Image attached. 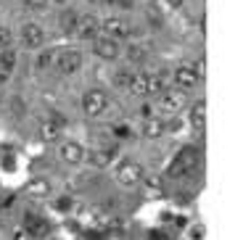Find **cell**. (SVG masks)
Segmentation results:
<instances>
[{"label": "cell", "instance_id": "obj_11", "mask_svg": "<svg viewBox=\"0 0 251 240\" xmlns=\"http://www.w3.org/2000/svg\"><path fill=\"white\" fill-rule=\"evenodd\" d=\"M24 227L32 238H45L50 232V222L43 219V216H37V214H26L24 216Z\"/></svg>", "mask_w": 251, "mask_h": 240}, {"label": "cell", "instance_id": "obj_5", "mask_svg": "<svg viewBox=\"0 0 251 240\" xmlns=\"http://www.w3.org/2000/svg\"><path fill=\"white\" fill-rule=\"evenodd\" d=\"M22 43L26 50H40V48L45 45V32H43V26L40 24H24L22 26Z\"/></svg>", "mask_w": 251, "mask_h": 240}, {"label": "cell", "instance_id": "obj_25", "mask_svg": "<svg viewBox=\"0 0 251 240\" xmlns=\"http://www.w3.org/2000/svg\"><path fill=\"white\" fill-rule=\"evenodd\" d=\"M130 77H132L130 72H117V77H114V85H117V87H125V90H127V85H130Z\"/></svg>", "mask_w": 251, "mask_h": 240}, {"label": "cell", "instance_id": "obj_9", "mask_svg": "<svg viewBox=\"0 0 251 240\" xmlns=\"http://www.w3.org/2000/svg\"><path fill=\"white\" fill-rule=\"evenodd\" d=\"M58 159L64 161V164H82L85 161V148L79 145V143H61L58 145Z\"/></svg>", "mask_w": 251, "mask_h": 240}, {"label": "cell", "instance_id": "obj_10", "mask_svg": "<svg viewBox=\"0 0 251 240\" xmlns=\"http://www.w3.org/2000/svg\"><path fill=\"white\" fill-rule=\"evenodd\" d=\"M100 29V19L96 16V13H87V16H82L77 22V29H74V34L77 37H82V40H90V37H96Z\"/></svg>", "mask_w": 251, "mask_h": 240}, {"label": "cell", "instance_id": "obj_6", "mask_svg": "<svg viewBox=\"0 0 251 240\" xmlns=\"http://www.w3.org/2000/svg\"><path fill=\"white\" fill-rule=\"evenodd\" d=\"M100 29H103L106 37L114 40V43H117V40H125L127 34H130V26H127V22H125V19H119V16L103 19V22H100Z\"/></svg>", "mask_w": 251, "mask_h": 240}, {"label": "cell", "instance_id": "obj_16", "mask_svg": "<svg viewBox=\"0 0 251 240\" xmlns=\"http://www.w3.org/2000/svg\"><path fill=\"white\" fill-rule=\"evenodd\" d=\"M13 64H16V53H13V50H3V56H0V85H5V82L11 79Z\"/></svg>", "mask_w": 251, "mask_h": 240}, {"label": "cell", "instance_id": "obj_17", "mask_svg": "<svg viewBox=\"0 0 251 240\" xmlns=\"http://www.w3.org/2000/svg\"><path fill=\"white\" fill-rule=\"evenodd\" d=\"M53 193V185L48 180H32L26 185V195L29 198H48Z\"/></svg>", "mask_w": 251, "mask_h": 240}, {"label": "cell", "instance_id": "obj_13", "mask_svg": "<svg viewBox=\"0 0 251 240\" xmlns=\"http://www.w3.org/2000/svg\"><path fill=\"white\" fill-rule=\"evenodd\" d=\"M93 50H96V56H98V58H103V61H114V58L119 56V45L114 43V40H108V37L96 40Z\"/></svg>", "mask_w": 251, "mask_h": 240}, {"label": "cell", "instance_id": "obj_28", "mask_svg": "<svg viewBox=\"0 0 251 240\" xmlns=\"http://www.w3.org/2000/svg\"><path fill=\"white\" fill-rule=\"evenodd\" d=\"M58 209H72V201H69V198H61V201H58Z\"/></svg>", "mask_w": 251, "mask_h": 240}, {"label": "cell", "instance_id": "obj_31", "mask_svg": "<svg viewBox=\"0 0 251 240\" xmlns=\"http://www.w3.org/2000/svg\"><path fill=\"white\" fill-rule=\"evenodd\" d=\"M103 3H106V5H111V3H117V0H103Z\"/></svg>", "mask_w": 251, "mask_h": 240}, {"label": "cell", "instance_id": "obj_26", "mask_svg": "<svg viewBox=\"0 0 251 240\" xmlns=\"http://www.w3.org/2000/svg\"><path fill=\"white\" fill-rule=\"evenodd\" d=\"M50 61H53V53L48 50V53H43V56H40V58H37V66H40V69H43V66H48V64H50Z\"/></svg>", "mask_w": 251, "mask_h": 240}, {"label": "cell", "instance_id": "obj_22", "mask_svg": "<svg viewBox=\"0 0 251 240\" xmlns=\"http://www.w3.org/2000/svg\"><path fill=\"white\" fill-rule=\"evenodd\" d=\"M13 45V32L8 26H0V50H11Z\"/></svg>", "mask_w": 251, "mask_h": 240}, {"label": "cell", "instance_id": "obj_4", "mask_svg": "<svg viewBox=\"0 0 251 240\" xmlns=\"http://www.w3.org/2000/svg\"><path fill=\"white\" fill-rule=\"evenodd\" d=\"M143 164L138 161H122L117 167V182L122 185V188H132V185H138L140 180H143Z\"/></svg>", "mask_w": 251, "mask_h": 240}, {"label": "cell", "instance_id": "obj_3", "mask_svg": "<svg viewBox=\"0 0 251 240\" xmlns=\"http://www.w3.org/2000/svg\"><path fill=\"white\" fill-rule=\"evenodd\" d=\"M185 93L182 90H167V93H161V98H159V114H164V116H177L182 108H185Z\"/></svg>", "mask_w": 251, "mask_h": 240}, {"label": "cell", "instance_id": "obj_29", "mask_svg": "<svg viewBox=\"0 0 251 240\" xmlns=\"http://www.w3.org/2000/svg\"><path fill=\"white\" fill-rule=\"evenodd\" d=\"M117 3L122 5V8H132V0H117Z\"/></svg>", "mask_w": 251, "mask_h": 240}, {"label": "cell", "instance_id": "obj_23", "mask_svg": "<svg viewBox=\"0 0 251 240\" xmlns=\"http://www.w3.org/2000/svg\"><path fill=\"white\" fill-rule=\"evenodd\" d=\"M143 56H146V50L140 45H130V48H127V58H130V61H143Z\"/></svg>", "mask_w": 251, "mask_h": 240}, {"label": "cell", "instance_id": "obj_8", "mask_svg": "<svg viewBox=\"0 0 251 240\" xmlns=\"http://www.w3.org/2000/svg\"><path fill=\"white\" fill-rule=\"evenodd\" d=\"M196 82H199V74H196V66L193 64H180L175 69V85H177V90L185 93L188 87H193Z\"/></svg>", "mask_w": 251, "mask_h": 240}, {"label": "cell", "instance_id": "obj_15", "mask_svg": "<svg viewBox=\"0 0 251 240\" xmlns=\"http://www.w3.org/2000/svg\"><path fill=\"white\" fill-rule=\"evenodd\" d=\"M117 145H103V148H98V150H90V161L96 164V167H106V164H111V159L117 156Z\"/></svg>", "mask_w": 251, "mask_h": 240}, {"label": "cell", "instance_id": "obj_2", "mask_svg": "<svg viewBox=\"0 0 251 240\" xmlns=\"http://www.w3.org/2000/svg\"><path fill=\"white\" fill-rule=\"evenodd\" d=\"M106 108H108V95L103 90H87L82 95V111H85V116L98 119Z\"/></svg>", "mask_w": 251, "mask_h": 240}, {"label": "cell", "instance_id": "obj_20", "mask_svg": "<svg viewBox=\"0 0 251 240\" xmlns=\"http://www.w3.org/2000/svg\"><path fill=\"white\" fill-rule=\"evenodd\" d=\"M143 135L146 137H161L164 135V121L156 119V116H148V119L143 121Z\"/></svg>", "mask_w": 251, "mask_h": 240}, {"label": "cell", "instance_id": "obj_24", "mask_svg": "<svg viewBox=\"0 0 251 240\" xmlns=\"http://www.w3.org/2000/svg\"><path fill=\"white\" fill-rule=\"evenodd\" d=\"M22 3H24V8H29V11H43L50 0H22Z\"/></svg>", "mask_w": 251, "mask_h": 240}, {"label": "cell", "instance_id": "obj_30", "mask_svg": "<svg viewBox=\"0 0 251 240\" xmlns=\"http://www.w3.org/2000/svg\"><path fill=\"white\" fill-rule=\"evenodd\" d=\"M169 5H172V8H180V5H182V0H169Z\"/></svg>", "mask_w": 251, "mask_h": 240}, {"label": "cell", "instance_id": "obj_12", "mask_svg": "<svg viewBox=\"0 0 251 240\" xmlns=\"http://www.w3.org/2000/svg\"><path fill=\"white\" fill-rule=\"evenodd\" d=\"M79 66H82V53H79V50H64V53H58V69L64 74L79 72Z\"/></svg>", "mask_w": 251, "mask_h": 240}, {"label": "cell", "instance_id": "obj_14", "mask_svg": "<svg viewBox=\"0 0 251 240\" xmlns=\"http://www.w3.org/2000/svg\"><path fill=\"white\" fill-rule=\"evenodd\" d=\"M127 90H130L135 98H146L148 95V74L146 72H138L130 77V85H127Z\"/></svg>", "mask_w": 251, "mask_h": 240}, {"label": "cell", "instance_id": "obj_18", "mask_svg": "<svg viewBox=\"0 0 251 240\" xmlns=\"http://www.w3.org/2000/svg\"><path fill=\"white\" fill-rule=\"evenodd\" d=\"M191 124L196 129L206 127V100H196V106H193V111H191Z\"/></svg>", "mask_w": 251, "mask_h": 240}, {"label": "cell", "instance_id": "obj_21", "mask_svg": "<svg viewBox=\"0 0 251 240\" xmlns=\"http://www.w3.org/2000/svg\"><path fill=\"white\" fill-rule=\"evenodd\" d=\"M58 22H61V29H64L66 34H72L74 29H77V22H79V16H77V13H74V11L69 8V11H64V13L58 16Z\"/></svg>", "mask_w": 251, "mask_h": 240}, {"label": "cell", "instance_id": "obj_19", "mask_svg": "<svg viewBox=\"0 0 251 240\" xmlns=\"http://www.w3.org/2000/svg\"><path fill=\"white\" fill-rule=\"evenodd\" d=\"M164 87H167V74L164 72L148 74V95H161Z\"/></svg>", "mask_w": 251, "mask_h": 240}, {"label": "cell", "instance_id": "obj_1", "mask_svg": "<svg viewBox=\"0 0 251 240\" xmlns=\"http://www.w3.org/2000/svg\"><path fill=\"white\" fill-rule=\"evenodd\" d=\"M199 159H201V150L196 148V145H185L177 156H175V161L169 164V177H185V174H191V171L196 169V164H199Z\"/></svg>", "mask_w": 251, "mask_h": 240}, {"label": "cell", "instance_id": "obj_7", "mask_svg": "<svg viewBox=\"0 0 251 240\" xmlns=\"http://www.w3.org/2000/svg\"><path fill=\"white\" fill-rule=\"evenodd\" d=\"M37 129H40V140L53 143V140H58V137H61V132H64V121H61V116H50V119L40 121Z\"/></svg>", "mask_w": 251, "mask_h": 240}, {"label": "cell", "instance_id": "obj_27", "mask_svg": "<svg viewBox=\"0 0 251 240\" xmlns=\"http://www.w3.org/2000/svg\"><path fill=\"white\" fill-rule=\"evenodd\" d=\"M114 135H117V137H127V135H130V129H127L125 124H119L117 129H114Z\"/></svg>", "mask_w": 251, "mask_h": 240}]
</instances>
